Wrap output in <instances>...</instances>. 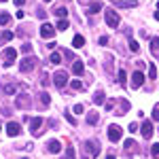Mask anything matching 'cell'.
<instances>
[{
	"label": "cell",
	"instance_id": "obj_1",
	"mask_svg": "<svg viewBox=\"0 0 159 159\" xmlns=\"http://www.w3.org/2000/svg\"><path fill=\"white\" fill-rule=\"evenodd\" d=\"M36 64H38V60L34 55H25L24 60L19 61V70H21V72H30L32 68H36Z\"/></svg>",
	"mask_w": 159,
	"mask_h": 159
},
{
	"label": "cell",
	"instance_id": "obj_2",
	"mask_svg": "<svg viewBox=\"0 0 159 159\" xmlns=\"http://www.w3.org/2000/svg\"><path fill=\"white\" fill-rule=\"evenodd\" d=\"M104 19H106V24H108L110 28H117V25H119V21H121L119 13H115L112 9H108V11L104 13Z\"/></svg>",
	"mask_w": 159,
	"mask_h": 159
},
{
	"label": "cell",
	"instance_id": "obj_3",
	"mask_svg": "<svg viewBox=\"0 0 159 159\" xmlns=\"http://www.w3.org/2000/svg\"><path fill=\"white\" fill-rule=\"evenodd\" d=\"M123 136V129L119 127V125H110L108 127V140L110 142H119Z\"/></svg>",
	"mask_w": 159,
	"mask_h": 159
},
{
	"label": "cell",
	"instance_id": "obj_4",
	"mask_svg": "<svg viewBox=\"0 0 159 159\" xmlns=\"http://www.w3.org/2000/svg\"><path fill=\"white\" fill-rule=\"evenodd\" d=\"M66 81H68V74L64 72V70H57V72L53 74V83H55V87H60V89H64V85H66Z\"/></svg>",
	"mask_w": 159,
	"mask_h": 159
},
{
	"label": "cell",
	"instance_id": "obj_5",
	"mask_svg": "<svg viewBox=\"0 0 159 159\" xmlns=\"http://www.w3.org/2000/svg\"><path fill=\"white\" fill-rule=\"evenodd\" d=\"M15 57H17V49H15V47H7V49H4V66H13V64H15Z\"/></svg>",
	"mask_w": 159,
	"mask_h": 159
},
{
	"label": "cell",
	"instance_id": "obj_6",
	"mask_svg": "<svg viewBox=\"0 0 159 159\" xmlns=\"http://www.w3.org/2000/svg\"><path fill=\"white\" fill-rule=\"evenodd\" d=\"M142 83H144V74L140 72V70H136L134 74H132V89H140L142 87Z\"/></svg>",
	"mask_w": 159,
	"mask_h": 159
},
{
	"label": "cell",
	"instance_id": "obj_7",
	"mask_svg": "<svg viewBox=\"0 0 159 159\" xmlns=\"http://www.w3.org/2000/svg\"><path fill=\"white\" fill-rule=\"evenodd\" d=\"M55 32H57L55 25H51V24H43V25H40V36H43V38H53Z\"/></svg>",
	"mask_w": 159,
	"mask_h": 159
},
{
	"label": "cell",
	"instance_id": "obj_8",
	"mask_svg": "<svg viewBox=\"0 0 159 159\" xmlns=\"http://www.w3.org/2000/svg\"><path fill=\"white\" fill-rule=\"evenodd\" d=\"M7 134H9V136H19V134H21V125L15 123V121L7 123Z\"/></svg>",
	"mask_w": 159,
	"mask_h": 159
},
{
	"label": "cell",
	"instance_id": "obj_9",
	"mask_svg": "<svg viewBox=\"0 0 159 159\" xmlns=\"http://www.w3.org/2000/svg\"><path fill=\"white\" fill-rule=\"evenodd\" d=\"M140 129H142V136H144V138H151L153 132H155V129H153V121H144Z\"/></svg>",
	"mask_w": 159,
	"mask_h": 159
},
{
	"label": "cell",
	"instance_id": "obj_10",
	"mask_svg": "<svg viewBox=\"0 0 159 159\" xmlns=\"http://www.w3.org/2000/svg\"><path fill=\"white\" fill-rule=\"evenodd\" d=\"M85 148L87 151H89V153H91V155H93V157H96V155H98V142H96V140H85Z\"/></svg>",
	"mask_w": 159,
	"mask_h": 159
},
{
	"label": "cell",
	"instance_id": "obj_11",
	"mask_svg": "<svg viewBox=\"0 0 159 159\" xmlns=\"http://www.w3.org/2000/svg\"><path fill=\"white\" fill-rule=\"evenodd\" d=\"M15 104H17V108H28L30 106V96H19V98L15 100Z\"/></svg>",
	"mask_w": 159,
	"mask_h": 159
},
{
	"label": "cell",
	"instance_id": "obj_12",
	"mask_svg": "<svg viewBox=\"0 0 159 159\" xmlns=\"http://www.w3.org/2000/svg\"><path fill=\"white\" fill-rule=\"evenodd\" d=\"M117 7H121V9H134L136 7V0H112Z\"/></svg>",
	"mask_w": 159,
	"mask_h": 159
},
{
	"label": "cell",
	"instance_id": "obj_13",
	"mask_svg": "<svg viewBox=\"0 0 159 159\" xmlns=\"http://www.w3.org/2000/svg\"><path fill=\"white\" fill-rule=\"evenodd\" d=\"M40 125H43V119H40V117H34V119H30V129H32V134H34V132L38 134V127H40Z\"/></svg>",
	"mask_w": 159,
	"mask_h": 159
},
{
	"label": "cell",
	"instance_id": "obj_14",
	"mask_svg": "<svg viewBox=\"0 0 159 159\" xmlns=\"http://www.w3.org/2000/svg\"><path fill=\"white\" fill-rule=\"evenodd\" d=\"M47 148H49V151L53 153V155H55V153H60V151H61V144H60V140H51L49 144H47Z\"/></svg>",
	"mask_w": 159,
	"mask_h": 159
},
{
	"label": "cell",
	"instance_id": "obj_15",
	"mask_svg": "<svg viewBox=\"0 0 159 159\" xmlns=\"http://www.w3.org/2000/svg\"><path fill=\"white\" fill-rule=\"evenodd\" d=\"M151 53L153 55H159V36L151 38Z\"/></svg>",
	"mask_w": 159,
	"mask_h": 159
},
{
	"label": "cell",
	"instance_id": "obj_16",
	"mask_svg": "<svg viewBox=\"0 0 159 159\" xmlns=\"http://www.w3.org/2000/svg\"><path fill=\"white\" fill-rule=\"evenodd\" d=\"M83 45H85V38L81 36V34H76V36L72 38V47H74V49H81Z\"/></svg>",
	"mask_w": 159,
	"mask_h": 159
},
{
	"label": "cell",
	"instance_id": "obj_17",
	"mask_svg": "<svg viewBox=\"0 0 159 159\" xmlns=\"http://www.w3.org/2000/svg\"><path fill=\"white\" fill-rule=\"evenodd\" d=\"M83 70H85L83 61H74V64H72V72L74 74H83Z\"/></svg>",
	"mask_w": 159,
	"mask_h": 159
},
{
	"label": "cell",
	"instance_id": "obj_18",
	"mask_svg": "<svg viewBox=\"0 0 159 159\" xmlns=\"http://www.w3.org/2000/svg\"><path fill=\"white\" fill-rule=\"evenodd\" d=\"M98 121H100V115H98V112H89V115H87V123H89V125H96Z\"/></svg>",
	"mask_w": 159,
	"mask_h": 159
},
{
	"label": "cell",
	"instance_id": "obj_19",
	"mask_svg": "<svg viewBox=\"0 0 159 159\" xmlns=\"http://www.w3.org/2000/svg\"><path fill=\"white\" fill-rule=\"evenodd\" d=\"M98 11H102V2H93V4H91V7H89V15H96V13Z\"/></svg>",
	"mask_w": 159,
	"mask_h": 159
},
{
	"label": "cell",
	"instance_id": "obj_20",
	"mask_svg": "<svg viewBox=\"0 0 159 159\" xmlns=\"http://www.w3.org/2000/svg\"><path fill=\"white\" fill-rule=\"evenodd\" d=\"M70 87H72L74 91H83V89H85L83 81H79V79H76V81H72V83H70Z\"/></svg>",
	"mask_w": 159,
	"mask_h": 159
},
{
	"label": "cell",
	"instance_id": "obj_21",
	"mask_svg": "<svg viewBox=\"0 0 159 159\" xmlns=\"http://www.w3.org/2000/svg\"><path fill=\"white\" fill-rule=\"evenodd\" d=\"M11 24V15L9 13H0V25H9Z\"/></svg>",
	"mask_w": 159,
	"mask_h": 159
},
{
	"label": "cell",
	"instance_id": "obj_22",
	"mask_svg": "<svg viewBox=\"0 0 159 159\" xmlns=\"http://www.w3.org/2000/svg\"><path fill=\"white\" fill-rule=\"evenodd\" d=\"M104 91H96V96H93V104H102L104 102Z\"/></svg>",
	"mask_w": 159,
	"mask_h": 159
},
{
	"label": "cell",
	"instance_id": "obj_23",
	"mask_svg": "<svg viewBox=\"0 0 159 159\" xmlns=\"http://www.w3.org/2000/svg\"><path fill=\"white\" fill-rule=\"evenodd\" d=\"M15 91H17V87L13 85V83H9V85H4V93H7V96H13Z\"/></svg>",
	"mask_w": 159,
	"mask_h": 159
},
{
	"label": "cell",
	"instance_id": "obj_24",
	"mask_svg": "<svg viewBox=\"0 0 159 159\" xmlns=\"http://www.w3.org/2000/svg\"><path fill=\"white\" fill-rule=\"evenodd\" d=\"M148 76H151L153 81L157 79V66H155V64H151V68H148Z\"/></svg>",
	"mask_w": 159,
	"mask_h": 159
},
{
	"label": "cell",
	"instance_id": "obj_25",
	"mask_svg": "<svg viewBox=\"0 0 159 159\" xmlns=\"http://www.w3.org/2000/svg\"><path fill=\"white\" fill-rule=\"evenodd\" d=\"M55 15H57L60 19H66V15H68V11H66L64 7H60V9H55Z\"/></svg>",
	"mask_w": 159,
	"mask_h": 159
},
{
	"label": "cell",
	"instance_id": "obj_26",
	"mask_svg": "<svg viewBox=\"0 0 159 159\" xmlns=\"http://www.w3.org/2000/svg\"><path fill=\"white\" fill-rule=\"evenodd\" d=\"M49 60H51V64H60V61H61V55H60V53H55V51H53V53H51V57H49Z\"/></svg>",
	"mask_w": 159,
	"mask_h": 159
},
{
	"label": "cell",
	"instance_id": "obj_27",
	"mask_svg": "<svg viewBox=\"0 0 159 159\" xmlns=\"http://www.w3.org/2000/svg\"><path fill=\"white\" fill-rule=\"evenodd\" d=\"M13 36H15V34H13V32H9V30H7V32H2V34H0V40H4V43H7V40H11Z\"/></svg>",
	"mask_w": 159,
	"mask_h": 159
},
{
	"label": "cell",
	"instance_id": "obj_28",
	"mask_svg": "<svg viewBox=\"0 0 159 159\" xmlns=\"http://www.w3.org/2000/svg\"><path fill=\"white\" fill-rule=\"evenodd\" d=\"M66 28H68V19H60L55 25V30H66Z\"/></svg>",
	"mask_w": 159,
	"mask_h": 159
},
{
	"label": "cell",
	"instance_id": "obj_29",
	"mask_svg": "<svg viewBox=\"0 0 159 159\" xmlns=\"http://www.w3.org/2000/svg\"><path fill=\"white\" fill-rule=\"evenodd\" d=\"M21 53L30 55V53H32V45H30V43H24V45H21Z\"/></svg>",
	"mask_w": 159,
	"mask_h": 159
},
{
	"label": "cell",
	"instance_id": "obj_30",
	"mask_svg": "<svg viewBox=\"0 0 159 159\" xmlns=\"http://www.w3.org/2000/svg\"><path fill=\"white\" fill-rule=\"evenodd\" d=\"M129 49L134 51V53H138V49H140V45H138V40H134V38L129 40Z\"/></svg>",
	"mask_w": 159,
	"mask_h": 159
},
{
	"label": "cell",
	"instance_id": "obj_31",
	"mask_svg": "<svg viewBox=\"0 0 159 159\" xmlns=\"http://www.w3.org/2000/svg\"><path fill=\"white\" fill-rule=\"evenodd\" d=\"M151 155H153V157H159V142H155V144L151 147Z\"/></svg>",
	"mask_w": 159,
	"mask_h": 159
},
{
	"label": "cell",
	"instance_id": "obj_32",
	"mask_svg": "<svg viewBox=\"0 0 159 159\" xmlns=\"http://www.w3.org/2000/svg\"><path fill=\"white\" fill-rule=\"evenodd\" d=\"M117 79H119V83H125V79H127V74H125V70H119V74H117Z\"/></svg>",
	"mask_w": 159,
	"mask_h": 159
},
{
	"label": "cell",
	"instance_id": "obj_33",
	"mask_svg": "<svg viewBox=\"0 0 159 159\" xmlns=\"http://www.w3.org/2000/svg\"><path fill=\"white\" fill-rule=\"evenodd\" d=\"M40 102H43V104H45V106H47V104H49V102H51L49 93H40Z\"/></svg>",
	"mask_w": 159,
	"mask_h": 159
},
{
	"label": "cell",
	"instance_id": "obj_34",
	"mask_svg": "<svg viewBox=\"0 0 159 159\" xmlns=\"http://www.w3.org/2000/svg\"><path fill=\"white\" fill-rule=\"evenodd\" d=\"M153 121H159V104L153 108Z\"/></svg>",
	"mask_w": 159,
	"mask_h": 159
},
{
	"label": "cell",
	"instance_id": "obj_35",
	"mask_svg": "<svg viewBox=\"0 0 159 159\" xmlns=\"http://www.w3.org/2000/svg\"><path fill=\"white\" fill-rule=\"evenodd\" d=\"M66 159H76V157H74V148H72V147H68V153H66Z\"/></svg>",
	"mask_w": 159,
	"mask_h": 159
},
{
	"label": "cell",
	"instance_id": "obj_36",
	"mask_svg": "<svg viewBox=\"0 0 159 159\" xmlns=\"http://www.w3.org/2000/svg\"><path fill=\"white\" fill-rule=\"evenodd\" d=\"M134 147H136V142H134V140H125V148H127V151H132Z\"/></svg>",
	"mask_w": 159,
	"mask_h": 159
},
{
	"label": "cell",
	"instance_id": "obj_37",
	"mask_svg": "<svg viewBox=\"0 0 159 159\" xmlns=\"http://www.w3.org/2000/svg\"><path fill=\"white\" fill-rule=\"evenodd\" d=\"M83 104H74V112H76V115H81V112H83Z\"/></svg>",
	"mask_w": 159,
	"mask_h": 159
},
{
	"label": "cell",
	"instance_id": "obj_38",
	"mask_svg": "<svg viewBox=\"0 0 159 159\" xmlns=\"http://www.w3.org/2000/svg\"><path fill=\"white\" fill-rule=\"evenodd\" d=\"M49 83H51V81H49V74L45 72V74H43V85L47 87V85H49Z\"/></svg>",
	"mask_w": 159,
	"mask_h": 159
},
{
	"label": "cell",
	"instance_id": "obj_39",
	"mask_svg": "<svg viewBox=\"0 0 159 159\" xmlns=\"http://www.w3.org/2000/svg\"><path fill=\"white\" fill-rule=\"evenodd\" d=\"M66 119H68V123H70V125H76V121H74L72 115H66Z\"/></svg>",
	"mask_w": 159,
	"mask_h": 159
},
{
	"label": "cell",
	"instance_id": "obj_40",
	"mask_svg": "<svg viewBox=\"0 0 159 159\" xmlns=\"http://www.w3.org/2000/svg\"><path fill=\"white\" fill-rule=\"evenodd\" d=\"M98 43H100V45H106V43H108V36H100Z\"/></svg>",
	"mask_w": 159,
	"mask_h": 159
},
{
	"label": "cell",
	"instance_id": "obj_41",
	"mask_svg": "<svg viewBox=\"0 0 159 159\" xmlns=\"http://www.w3.org/2000/svg\"><path fill=\"white\" fill-rule=\"evenodd\" d=\"M38 17H40V19H45V17H47V13L43 11V9H38Z\"/></svg>",
	"mask_w": 159,
	"mask_h": 159
},
{
	"label": "cell",
	"instance_id": "obj_42",
	"mask_svg": "<svg viewBox=\"0 0 159 159\" xmlns=\"http://www.w3.org/2000/svg\"><path fill=\"white\" fill-rule=\"evenodd\" d=\"M13 2H15L17 7H24V4H25V0H13Z\"/></svg>",
	"mask_w": 159,
	"mask_h": 159
},
{
	"label": "cell",
	"instance_id": "obj_43",
	"mask_svg": "<svg viewBox=\"0 0 159 159\" xmlns=\"http://www.w3.org/2000/svg\"><path fill=\"white\" fill-rule=\"evenodd\" d=\"M155 19H157V21H159V11H157V13H155Z\"/></svg>",
	"mask_w": 159,
	"mask_h": 159
},
{
	"label": "cell",
	"instance_id": "obj_44",
	"mask_svg": "<svg viewBox=\"0 0 159 159\" xmlns=\"http://www.w3.org/2000/svg\"><path fill=\"white\" fill-rule=\"evenodd\" d=\"M106 159H115V155H108V157H106Z\"/></svg>",
	"mask_w": 159,
	"mask_h": 159
},
{
	"label": "cell",
	"instance_id": "obj_45",
	"mask_svg": "<svg viewBox=\"0 0 159 159\" xmlns=\"http://www.w3.org/2000/svg\"><path fill=\"white\" fill-rule=\"evenodd\" d=\"M43 2H51V0H43Z\"/></svg>",
	"mask_w": 159,
	"mask_h": 159
},
{
	"label": "cell",
	"instance_id": "obj_46",
	"mask_svg": "<svg viewBox=\"0 0 159 159\" xmlns=\"http://www.w3.org/2000/svg\"><path fill=\"white\" fill-rule=\"evenodd\" d=\"M83 2H89V0H83Z\"/></svg>",
	"mask_w": 159,
	"mask_h": 159
},
{
	"label": "cell",
	"instance_id": "obj_47",
	"mask_svg": "<svg viewBox=\"0 0 159 159\" xmlns=\"http://www.w3.org/2000/svg\"><path fill=\"white\" fill-rule=\"evenodd\" d=\"M157 9H159V2H157Z\"/></svg>",
	"mask_w": 159,
	"mask_h": 159
},
{
	"label": "cell",
	"instance_id": "obj_48",
	"mask_svg": "<svg viewBox=\"0 0 159 159\" xmlns=\"http://www.w3.org/2000/svg\"><path fill=\"white\" fill-rule=\"evenodd\" d=\"M0 129H2V125H0Z\"/></svg>",
	"mask_w": 159,
	"mask_h": 159
},
{
	"label": "cell",
	"instance_id": "obj_49",
	"mask_svg": "<svg viewBox=\"0 0 159 159\" xmlns=\"http://www.w3.org/2000/svg\"><path fill=\"white\" fill-rule=\"evenodd\" d=\"M0 2H4V0H0Z\"/></svg>",
	"mask_w": 159,
	"mask_h": 159
},
{
	"label": "cell",
	"instance_id": "obj_50",
	"mask_svg": "<svg viewBox=\"0 0 159 159\" xmlns=\"http://www.w3.org/2000/svg\"><path fill=\"white\" fill-rule=\"evenodd\" d=\"M24 159H28V157H24Z\"/></svg>",
	"mask_w": 159,
	"mask_h": 159
}]
</instances>
